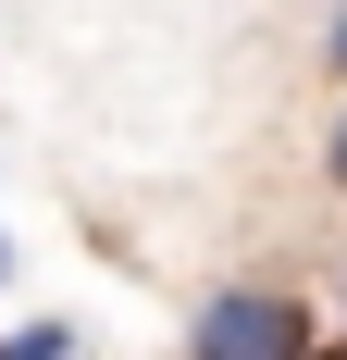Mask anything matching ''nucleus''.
<instances>
[{
	"label": "nucleus",
	"instance_id": "1",
	"mask_svg": "<svg viewBox=\"0 0 347 360\" xmlns=\"http://www.w3.org/2000/svg\"><path fill=\"white\" fill-rule=\"evenodd\" d=\"M186 360H310V311L285 286H223V298H199Z\"/></svg>",
	"mask_w": 347,
	"mask_h": 360
},
{
	"label": "nucleus",
	"instance_id": "2",
	"mask_svg": "<svg viewBox=\"0 0 347 360\" xmlns=\"http://www.w3.org/2000/svg\"><path fill=\"white\" fill-rule=\"evenodd\" d=\"M0 360H74V323H25V335H0Z\"/></svg>",
	"mask_w": 347,
	"mask_h": 360
},
{
	"label": "nucleus",
	"instance_id": "3",
	"mask_svg": "<svg viewBox=\"0 0 347 360\" xmlns=\"http://www.w3.org/2000/svg\"><path fill=\"white\" fill-rule=\"evenodd\" d=\"M322 174H335V186H347V112H335V137H322Z\"/></svg>",
	"mask_w": 347,
	"mask_h": 360
},
{
	"label": "nucleus",
	"instance_id": "4",
	"mask_svg": "<svg viewBox=\"0 0 347 360\" xmlns=\"http://www.w3.org/2000/svg\"><path fill=\"white\" fill-rule=\"evenodd\" d=\"M322 50H335V75H347V0H335V25H322Z\"/></svg>",
	"mask_w": 347,
	"mask_h": 360
},
{
	"label": "nucleus",
	"instance_id": "5",
	"mask_svg": "<svg viewBox=\"0 0 347 360\" xmlns=\"http://www.w3.org/2000/svg\"><path fill=\"white\" fill-rule=\"evenodd\" d=\"M310 360H347V335H310Z\"/></svg>",
	"mask_w": 347,
	"mask_h": 360
}]
</instances>
